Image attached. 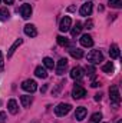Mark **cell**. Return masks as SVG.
Wrapping results in <instances>:
<instances>
[{
    "label": "cell",
    "mask_w": 122,
    "mask_h": 123,
    "mask_svg": "<svg viewBox=\"0 0 122 123\" xmlns=\"http://www.w3.org/2000/svg\"><path fill=\"white\" fill-rule=\"evenodd\" d=\"M109 99H111V103H114L115 106H118L121 103V93H119V87L116 85L111 86V89H109Z\"/></svg>",
    "instance_id": "6da1fadb"
},
{
    "label": "cell",
    "mask_w": 122,
    "mask_h": 123,
    "mask_svg": "<svg viewBox=\"0 0 122 123\" xmlns=\"http://www.w3.org/2000/svg\"><path fill=\"white\" fill-rule=\"evenodd\" d=\"M86 59H88V62H91L92 64H98V63L103 62V55H102L101 50H92L91 53H88Z\"/></svg>",
    "instance_id": "7a4b0ae2"
},
{
    "label": "cell",
    "mask_w": 122,
    "mask_h": 123,
    "mask_svg": "<svg viewBox=\"0 0 122 123\" xmlns=\"http://www.w3.org/2000/svg\"><path fill=\"white\" fill-rule=\"evenodd\" d=\"M70 110H72V106H70L69 103H59V105L55 107V113H56V116H59V117L68 115Z\"/></svg>",
    "instance_id": "3957f363"
},
{
    "label": "cell",
    "mask_w": 122,
    "mask_h": 123,
    "mask_svg": "<svg viewBox=\"0 0 122 123\" xmlns=\"http://www.w3.org/2000/svg\"><path fill=\"white\" fill-rule=\"evenodd\" d=\"M22 89L26 90V92H29V93H34L37 90V83L34 80H32V79H27V80H25L22 83Z\"/></svg>",
    "instance_id": "277c9868"
},
{
    "label": "cell",
    "mask_w": 122,
    "mask_h": 123,
    "mask_svg": "<svg viewBox=\"0 0 122 123\" xmlns=\"http://www.w3.org/2000/svg\"><path fill=\"white\" fill-rule=\"evenodd\" d=\"M72 96H73L75 99H82V97H85V96H86L85 87L81 86V85H75V86H73V90H72Z\"/></svg>",
    "instance_id": "5b68a950"
},
{
    "label": "cell",
    "mask_w": 122,
    "mask_h": 123,
    "mask_svg": "<svg viewBox=\"0 0 122 123\" xmlns=\"http://www.w3.org/2000/svg\"><path fill=\"white\" fill-rule=\"evenodd\" d=\"M70 26H72V19L69 17V16H65L63 19L61 20V25H59V30L62 33H66V31L70 29Z\"/></svg>",
    "instance_id": "8992f818"
},
{
    "label": "cell",
    "mask_w": 122,
    "mask_h": 123,
    "mask_svg": "<svg viewBox=\"0 0 122 123\" xmlns=\"http://www.w3.org/2000/svg\"><path fill=\"white\" fill-rule=\"evenodd\" d=\"M92 9H93V3L92 1H86L85 4H82L79 13H81V16H91Z\"/></svg>",
    "instance_id": "52a82bcc"
},
{
    "label": "cell",
    "mask_w": 122,
    "mask_h": 123,
    "mask_svg": "<svg viewBox=\"0 0 122 123\" xmlns=\"http://www.w3.org/2000/svg\"><path fill=\"white\" fill-rule=\"evenodd\" d=\"M70 77L75 79V80H81V79L83 77V69H82L81 66L73 67V69L70 70Z\"/></svg>",
    "instance_id": "ba28073f"
},
{
    "label": "cell",
    "mask_w": 122,
    "mask_h": 123,
    "mask_svg": "<svg viewBox=\"0 0 122 123\" xmlns=\"http://www.w3.org/2000/svg\"><path fill=\"white\" fill-rule=\"evenodd\" d=\"M79 42H81V44L83 47H92L93 46V39H92V36H89V34H82L81 39H79Z\"/></svg>",
    "instance_id": "9c48e42d"
},
{
    "label": "cell",
    "mask_w": 122,
    "mask_h": 123,
    "mask_svg": "<svg viewBox=\"0 0 122 123\" xmlns=\"http://www.w3.org/2000/svg\"><path fill=\"white\" fill-rule=\"evenodd\" d=\"M66 69H68V59H61L58 62V66H56V73L59 76H62L66 72Z\"/></svg>",
    "instance_id": "30bf717a"
},
{
    "label": "cell",
    "mask_w": 122,
    "mask_h": 123,
    "mask_svg": "<svg viewBox=\"0 0 122 123\" xmlns=\"http://www.w3.org/2000/svg\"><path fill=\"white\" fill-rule=\"evenodd\" d=\"M86 113H88L86 107H83V106H81V107H76V112H75V119L81 122V120H83V119H85Z\"/></svg>",
    "instance_id": "8fae6325"
},
{
    "label": "cell",
    "mask_w": 122,
    "mask_h": 123,
    "mask_svg": "<svg viewBox=\"0 0 122 123\" xmlns=\"http://www.w3.org/2000/svg\"><path fill=\"white\" fill-rule=\"evenodd\" d=\"M20 14H22L23 19H29L32 16V6L30 4H23L20 7Z\"/></svg>",
    "instance_id": "7c38bea8"
},
{
    "label": "cell",
    "mask_w": 122,
    "mask_h": 123,
    "mask_svg": "<svg viewBox=\"0 0 122 123\" xmlns=\"http://www.w3.org/2000/svg\"><path fill=\"white\" fill-rule=\"evenodd\" d=\"M22 43H23V39H20V37H19V39H17V40H16V42H14V43L10 46L9 52H7V57H12V56H13V53L16 52V49H17V47H19Z\"/></svg>",
    "instance_id": "4fadbf2b"
},
{
    "label": "cell",
    "mask_w": 122,
    "mask_h": 123,
    "mask_svg": "<svg viewBox=\"0 0 122 123\" xmlns=\"http://www.w3.org/2000/svg\"><path fill=\"white\" fill-rule=\"evenodd\" d=\"M7 109H9V112H10L12 115H16V113L19 112L17 102H16L14 99H10V100H9V103H7Z\"/></svg>",
    "instance_id": "5bb4252c"
},
{
    "label": "cell",
    "mask_w": 122,
    "mask_h": 123,
    "mask_svg": "<svg viewBox=\"0 0 122 123\" xmlns=\"http://www.w3.org/2000/svg\"><path fill=\"white\" fill-rule=\"evenodd\" d=\"M109 56L111 59H118L119 57V46L118 44H111V49H109Z\"/></svg>",
    "instance_id": "9a60e30c"
},
{
    "label": "cell",
    "mask_w": 122,
    "mask_h": 123,
    "mask_svg": "<svg viewBox=\"0 0 122 123\" xmlns=\"http://www.w3.org/2000/svg\"><path fill=\"white\" fill-rule=\"evenodd\" d=\"M25 34L26 36H30V37H34L37 34V30H36V27L33 25H26L25 26Z\"/></svg>",
    "instance_id": "2e32d148"
},
{
    "label": "cell",
    "mask_w": 122,
    "mask_h": 123,
    "mask_svg": "<svg viewBox=\"0 0 122 123\" xmlns=\"http://www.w3.org/2000/svg\"><path fill=\"white\" fill-rule=\"evenodd\" d=\"M34 74H36L37 77H40V79H46V77H47V72H46V69L42 67V66H37V67L34 69Z\"/></svg>",
    "instance_id": "e0dca14e"
},
{
    "label": "cell",
    "mask_w": 122,
    "mask_h": 123,
    "mask_svg": "<svg viewBox=\"0 0 122 123\" xmlns=\"http://www.w3.org/2000/svg\"><path fill=\"white\" fill-rule=\"evenodd\" d=\"M69 53H70V56L75 57V59H82V57H83V50H81V49H78V47L70 49Z\"/></svg>",
    "instance_id": "ac0fdd59"
},
{
    "label": "cell",
    "mask_w": 122,
    "mask_h": 123,
    "mask_svg": "<svg viewBox=\"0 0 122 123\" xmlns=\"http://www.w3.org/2000/svg\"><path fill=\"white\" fill-rule=\"evenodd\" d=\"M20 102H22V106L23 107H30L32 102H33V97L32 96H27V94L20 96Z\"/></svg>",
    "instance_id": "d6986e66"
},
{
    "label": "cell",
    "mask_w": 122,
    "mask_h": 123,
    "mask_svg": "<svg viewBox=\"0 0 122 123\" xmlns=\"http://www.w3.org/2000/svg\"><path fill=\"white\" fill-rule=\"evenodd\" d=\"M10 19V12L7 10V7H1L0 9V20L1 22H6Z\"/></svg>",
    "instance_id": "ffe728a7"
},
{
    "label": "cell",
    "mask_w": 122,
    "mask_h": 123,
    "mask_svg": "<svg viewBox=\"0 0 122 123\" xmlns=\"http://www.w3.org/2000/svg\"><path fill=\"white\" fill-rule=\"evenodd\" d=\"M83 27H82V23H79V22H76V25L72 27V30H70V34L73 36V37H76L79 33H81V30H82Z\"/></svg>",
    "instance_id": "44dd1931"
},
{
    "label": "cell",
    "mask_w": 122,
    "mask_h": 123,
    "mask_svg": "<svg viewBox=\"0 0 122 123\" xmlns=\"http://www.w3.org/2000/svg\"><path fill=\"white\" fill-rule=\"evenodd\" d=\"M102 120V113L101 112H96L91 116V123H99Z\"/></svg>",
    "instance_id": "7402d4cb"
},
{
    "label": "cell",
    "mask_w": 122,
    "mask_h": 123,
    "mask_svg": "<svg viewBox=\"0 0 122 123\" xmlns=\"http://www.w3.org/2000/svg\"><path fill=\"white\" fill-rule=\"evenodd\" d=\"M102 70H103L105 73H112V72H114V64H112V62L105 63V64L102 66Z\"/></svg>",
    "instance_id": "603a6c76"
},
{
    "label": "cell",
    "mask_w": 122,
    "mask_h": 123,
    "mask_svg": "<svg viewBox=\"0 0 122 123\" xmlns=\"http://www.w3.org/2000/svg\"><path fill=\"white\" fill-rule=\"evenodd\" d=\"M108 4H109L111 7H114V9H121L122 7V0H109Z\"/></svg>",
    "instance_id": "cb8c5ba5"
},
{
    "label": "cell",
    "mask_w": 122,
    "mask_h": 123,
    "mask_svg": "<svg viewBox=\"0 0 122 123\" xmlns=\"http://www.w3.org/2000/svg\"><path fill=\"white\" fill-rule=\"evenodd\" d=\"M43 64H45V69H53V66H55V63H53V60L50 57H45L43 59Z\"/></svg>",
    "instance_id": "d4e9b609"
},
{
    "label": "cell",
    "mask_w": 122,
    "mask_h": 123,
    "mask_svg": "<svg viewBox=\"0 0 122 123\" xmlns=\"http://www.w3.org/2000/svg\"><path fill=\"white\" fill-rule=\"evenodd\" d=\"M56 40H58V44H59V46H63V47L69 44V40H68L66 37H63V36H58Z\"/></svg>",
    "instance_id": "484cf974"
},
{
    "label": "cell",
    "mask_w": 122,
    "mask_h": 123,
    "mask_svg": "<svg viewBox=\"0 0 122 123\" xmlns=\"http://www.w3.org/2000/svg\"><path fill=\"white\" fill-rule=\"evenodd\" d=\"M86 72H88V74L91 76L92 79L95 77V73H96V70H95V67H93V66H91V64H89V66H86Z\"/></svg>",
    "instance_id": "4316f807"
},
{
    "label": "cell",
    "mask_w": 122,
    "mask_h": 123,
    "mask_svg": "<svg viewBox=\"0 0 122 123\" xmlns=\"http://www.w3.org/2000/svg\"><path fill=\"white\" fill-rule=\"evenodd\" d=\"M63 85H65V82H61V83L53 89V96H58V94H59V92H61V89H62V86H63Z\"/></svg>",
    "instance_id": "83f0119b"
},
{
    "label": "cell",
    "mask_w": 122,
    "mask_h": 123,
    "mask_svg": "<svg viewBox=\"0 0 122 123\" xmlns=\"http://www.w3.org/2000/svg\"><path fill=\"white\" fill-rule=\"evenodd\" d=\"M7 122V115L6 112H0V123H6Z\"/></svg>",
    "instance_id": "f1b7e54d"
},
{
    "label": "cell",
    "mask_w": 122,
    "mask_h": 123,
    "mask_svg": "<svg viewBox=\"0 0 122 123\" xmlns=\"http://www.w3.org/2000/svg\"><path fill=\"white\" fill-rule=\"evenodd\" d=\"M85 29H93V22L92 20H86V23H85Z\"/></svg>",
    "instance_id": "f546056e"
},
{
    "label": "cell",
    "mask_w": 122,
    "mask_h": 123,
    "mask_svg": "<svg viewBox=\"0 0 122 123\" xmlns=\"http://www.w3.org/2000/svg\"><path fill=\"white\" fill-rule=\"evenodd\" d=\"M101 99H102V94H101V93H96V94H95V100H96V102H101Z\"/></svg>",
    "instance_id": "4dcf8cb0"
},
{
    "label": "cell",
    "mask_w": 122,
    "mask_h": 123,
    "mask_svg": "<svg viewBox=\"0 0 122 123\" xmlns=\"http://www.w3.org/2000/svg\"><path fill=\"white\" fill-rule=\"evenodd\" d=\"M3 69V53L0 52V70Z\"/></svg>",
    "instance_id": "1f68e13d"
},
{
    "label": "cell",
    "mask_w": 122,
    "mask_h": 123,
    "mask_svg": "<svg viewBox=\"0 0 122 123\" xmlns=\"http://www.w3.org/2000/svg\"><path fill=\"white\" fill-rule=\"evenodd\" d=\"M91 86H92V87H98V86H101V85H99V82H96V80H95V82H92Z\"/></svg>",
    "instance_id": "d6a6232c"
},
{
    "label": "cell",
    "mask_w": 122,
    "mask_h": 123,
    "mask_svg": "<svg viewBox=\"0 0 122 123\" xmlns=\"http://www.w3.org/2000/svg\"><path fill=\"white\" fill-rule=\"evenodd\" d=\"M3 1H4L6 4H13V1H14V0H3Z\"/></svg>",
    "instance_id": "836d02e7"
},
{
    "label": "cell",
    "mask_w": 122,
    "mask_h": 123,
    "mask_svg": "<svg viewBox=\"0 0 122 123\" xmlns=\"http://www.w3.org/2000/svg\"><path fill=\"white\" fill-rule=\"evenodd\" d=\"M116 123H122V122H121V120H118V122H116Z\"/></svg>",
    "instance_id": "e575fe53"
},
{
    "label": "cell",
    "mask_w": 122,
    "mask_h": 123,
    "mask_svg": "<svg viewBox=\"0 0 122 123\" xmlns=\"http://www.w3.org/2000/svg\"><path fill=\"white\" fill-rule=\"evenodd\" d=\"M0 105H1V102H0Z\"/></svg>",
    "instance_id": "d590c367"
},
{
    "label": "cell",
    "mask_w": 122,
    "mask_h": 123,
    "mask_svg": "<svg viewBox=\"0 0 122 123\" xmlns=\"http://www.w3.org/2000/svg\"><path fill=\"white\" fill-rule=\"evenodd\" d=\"M0 1H1V0H0Z\"/></svg>",
    "instance_id": "8d00e7d4"
}]
</instances>
